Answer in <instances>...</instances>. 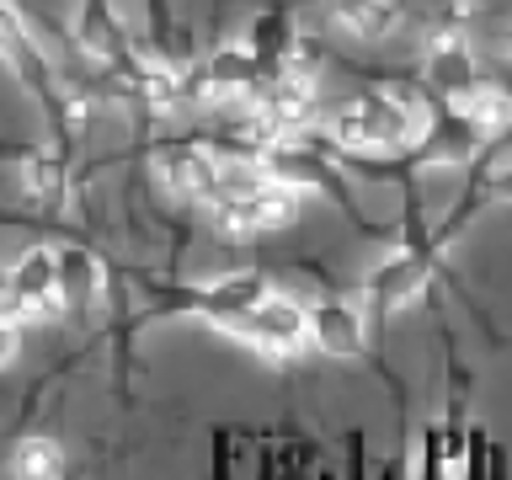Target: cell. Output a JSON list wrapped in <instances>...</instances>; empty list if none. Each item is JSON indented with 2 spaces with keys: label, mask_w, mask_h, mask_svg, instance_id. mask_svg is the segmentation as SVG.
I'll return each instance as SVG.
<instances>
[{
  "label": "cell",
  "mask_w": 512,
  "mask_h": 480,
  "mask_svg": "<svg viewBox=\"0 0 512 480\" xmlns=\"http://www.w3.org/2000/svg\"><path fill=\"white\" fill-rule=\"evenodd\" d=\"M320 139L336 144L342 155H374V160L411 155L416 144L432 139V112L422 107L416 91L400 86L352 91L320 112Z\"/></svg>",
  "instance_id": "6da1fadb"
},
{
  "label": "cell",
  "mask_w": 512,
  "mask_h": 480,
  "mask_svg": "<svg viewBox=\"0 0 512 480\" xmlns=\"http://www.w3.org/2000/svg\"><path fill=\"white\" fill-rule=\"evenodd\" d=\"M214 331H224L230 342H240L246 352H256V358H267V363H288V358H299L304 347H315L310 304L294 299L288 288H272V294H262L256 304H246V310L224 315Z\"/></svg>",
  "instance_id": "7a4b0ae2"
},
{
  "label": "cell",
  "mask_w": 512,
  "mask_h": 480,
  "mask_svg": "<svg viewBox=\"0 0 512 480\" xmlns=\"http://www.w3.org/2000/svg\"><path fill=\"white\" fill-rule=\"evenodd\" d=\"M70 304V288H64V256L48 246H32L22 262L6 272V304H0V320L11 326H43V320H64Z\"/></svg>",
  "instance_id": "3957f363"
},
{
  "label": "cell",
  "mask_w": 512,
  "mask_h": 480,
  "mask_svg": "<svg viewBox=\"0 0 512 480\" xmlns=\"http://www.w3.org/2000/svg\"><path fill=\"white\" fill-rule=\"evenodd\" d=\"M432 272H438V240L422 251V246H406V251H395L390 262H379L374 267V278H368V315L374 320H390L400 315L406 304H416L432 288Z\"/></svg>",
  "instance_id": "277c9868"
},
{
  "label": "cell",
  "mask_w": 512,
  "mask_h": 480,
  "mask_svg": "<svg viewBox=\"0 0 512 480\" xmlns=\"http://www.w3.org/2000/svg\"><path fill=\"white\" fill-rule=\"evenodd\" d=\"M299 198H304V187L283 182V187H267V192H251V198L208 208V224H214L219 240H262V235H278L299 214Z\"/></svg>",
  "instance_id": "5b68a950"
},
{
  "label": "cell",
  "mask_w": 512,
  "mask_h": 480,
  "mask_svg": "<svg viewBox=\"0 0 512 480\" xmlns=\"http://www.w3.org/2000/svg\"><path fill=\"white\" fill-rule=\"evenodd\" d=\"M422 54H427V70L438 75L448 91L470 80V6H464V0H448L438 11V22L427 27Z\"/></svg>",
  "instance_id": "8992f818"
},
{
  "label": "cell",
  "mask_w": 512,
  "mask_h": 480,
  "mask_svg": "<svg viewBox=\"0 0 512 480\" xmlns=\"http://www.w3.org/2000/svg\"><path fill=\"white\" fill-rule=\"evenodd\" d=\"M320 16L358 43H384L406 27V6L400 0H320Z\"/></svg>",
  "instance_id": "52a82bcc"
},
{
  "label": "cell",
  "mask_w": 512,
  "mask_h": 480,
  "mask_svg": "<svg viewBox=\"0 0 512 480\" xmlns=\"http://www.w3.org/2000/svg\"><path fill=\"white\" fill-rule=\"evenodd\" d=\"M448 112H454L459 123H470L480 139H502L512 128V96L507 86H496V80H464V86L448 91Z\"/></svg>",
  "instance_id": "ba28073f"
},
{
  "label": "cell",
  "mask_w": 512,
  "mask_h": 480,
  "mask_svg": "<svg viewBox=\"0 0 512 480\" xmlns=\"http://www.w3.org/2000/svg\"><path fill=\"white\" fill-rule=\"evenodd\" d=\"M310 331H315V352L326 358H363V315L342 299H326V304H310Z\"/></svg>",
  "instance_id": "9c48e42d"
},
{
  "label": "cell",
  "mask_w": 512,
  "mask_h": 480,
  "mask_svg": "<svg viewBox=\"0 0 512 480\" xmlns=\"http://www.w3.org/2000/svg\"><path fill=\"white\" fill-rule=\"evenodd\" d=\"M486 203H512V144H502V150H496V160H491L486 171H480L475 192H470V198H464V203L454 208V219L443 224L438 246H443V240L459 230V219H464V214H475V208H486Z\"/></svg>",
  "instance_id": "30bf717a"
},
{
  "label": "cell",
  "mask_w": 512,
  "mask_h": 480,
  "mask_svg": "<svg viewBox=\"0 0 512 480\" xmlns=\"http://www.w3.org/2000/svg\"><path fill=\"white\" fill-rule=\"evenodd\" d=\"M6 475L16 480H38V475H64V454L54 438H22L6 459Z\"/></svg>",
  "instance_id": "8fae6325"
},
{
  "label": "cell",
  "mask_w": 512,
  "mask_h": 480,
  "mask_svg": "<svg viewBox=\"0 0 512 480\" xmlns=\"http://www.w3.org/2000/svg\"><path fill=\"white\" fill-rule=\"evenodd\" d=\"M502 54H507V64H512V22H507V32H502Z\"/></svg>",
  "instance_id": "7c38bea8"
}]
</instances>
